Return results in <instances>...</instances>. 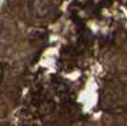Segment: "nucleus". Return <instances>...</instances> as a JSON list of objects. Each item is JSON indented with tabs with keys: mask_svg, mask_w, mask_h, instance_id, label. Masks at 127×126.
<instances>
[{
	"mask_svg": "<svg viewBox=\"0 0 127 126\" xmlns=\"http://www.w3.org/2000/svg\"><path fill=\"white\" fill-rule=\"evenodd\" d=\"M1 80H3V66L0 65V83H1Z\"/></svg>",
	"mask_w": 127,
	"mask_h": 126,
	"instance_id": "nucleus-1",
	"label": "nucleus"
}]
</instances>
